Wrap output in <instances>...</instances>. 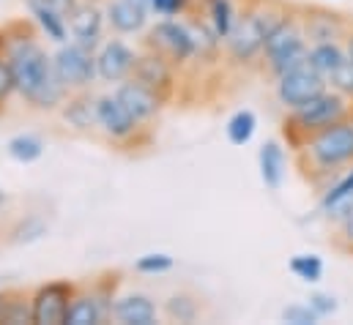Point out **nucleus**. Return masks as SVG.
<instances>
[{
    "instance_id": "1",
    "label": "nucleus",
    "mask_w": 353,
    "mask_h": 325,
    "mask_svg": "<svg viewBox=\"0 0 353 325\" xmlns=\"http://www.w3.org/2000/svg\"><path fill=\"white\" fill-rule=\"evenodd\" d=\"M8 36V30H6ZM6 58L14 74L17 93L36 109H55L66 98V85L58 80L52 58L41 50V44L28 36H8Z\"/></svg>"
},
{
    "instance_id": "2",
    "label": "nucleus",
    "mask_w": 353,
    "mask_h": 325,
    "mask_svg": "<svg viewBox=\"0 0 353 325\" xmlns=\"http://www.w3.org/2000/svg\"><path fill=\"white\" fill-rule=\"evenodd\" d=\"M353 164V112L312 134L299 151L296 167L312 183H326L332 175Z\"/></svg>"
},
{
    "instance_id": "3",
    "label": "nucleus",
    "mask_w": 353,
    "mask_h": 325,
    "mask_svg": "<svg viewBox=\"0 0 353 325\" xmlns=\"http://www.w3.org/2000/svg\"><path fill=\"white\" fill-rule=\"evenodd\" d=\"M351 112H353V104L348 101V96H343V93H337L332 87V90H323L321 96H315L312 101L290 109V115L282 123V134H285L288 145L293 151H299L312 134H318L321 129L343 120Z\"/></svg>"
},
{
    "instance_id": "4",
    "label": "nucleus",
    "mask_w": 353,
    "mask_h": 325,
    "mask_svg": "<svg viewBox=\"0 0 353 325\" xmlns=\"http://www.w3.org/2000/svg\"><path fill=\"white\" fill-rule=\"evenodd\" d=\"M265 66L274 77H282L299 66H304L310 61V41L304 36L301 19H299V8L276 28L265 36L263 44Z\"/></svg>"
},
{
    "instance_id": "5",
    "label": "nucleus",
    "mask_w": 353,
    "mask_h": 325,
    "mask_svg": "<svg viewBox=\"0 0 353 325\" xmlns=\"http://www.w3.org/2000/svg\"><path fill=\"white\" fill-rule=\"evenodd\" d=\"M52 63H55L58 80L66 85V90H85L99 77L96 52L80 41H72V44L63 41L61 50L52 55Z\"/></svg>"
},
{
    "instance_id": "6",
    "label": "nucleus",
    "mask_w": 353,
    "mask_h": 325,
    "mask_svg": "<svg viewBox=\"0 0 353 325\" xmlns=\"http://www.w3.org/2000/svg\"><path fill=\"white\" fill-rule=\"evenodd\" d=\"M265 36H268V30H265L263 19L258 17V11H255V6L250 0V6L244 8V14H239V22H236L233 33L225 39L230 61H236V63H252L258 55H263Z\"/></svg>"
},
{
    "instance_id": "7",
    "label": "nucleus",
    "mask_w": 353,
    "mask_h": 325,
    "mask_svg": "<svg viewBox=\"0 0 353 325\" xmlns=\"http://www.w3.org/2000/svg\"><path fill=\"white\" fill-rule=\"evenodd\" d=\"M323 90H329V80L323 74H318L310 61L282 77H276V98L285 109H296L307 101H312L315 96H321Z\"/></svg>"
},
{
    "instance_id": "8",
    "label": "nucleus",
    "mask_w": 353,
    "mask_h": 325,
    "mask_svg": "<svg viewBox=\"0 0 353 325\" xmlns=\"http://www.w3.org/2000/svg\"><path fill=\"white\" fill-rule=\"evenodd\" d=\"M148 44L151 50H157L159 55H165L173 66H181L186 61L194 58V36H192V28L178 22V19H162L151 28V36H148Z\"/></svg>"
},
{
    "instance_id": "9",
    "label": "nucleus",
    "mask_w": 353,
    "mask_h": 325,
    "mask_svg": "<svg viewBox=\"0 0 353 325\" xmlns=\"http://www.w3.org/2000/svg\"><path fill=\"white\" fill-rule=\"evenodd\" d=\"M74 284L72 282H50L41 284L30 295L33 306V325H66V312L74 298Z\"/></svg>"
},
{
    "instance_id": "10",
    "label": "nucleus",
    "mask_w": 353,
    "mask_h": 325,
    "mask_svg": "<svg viewBox=\"0 0 353 325\" xmlns=\"http://www.w3.org/2000/svg\"><path fill=\"white\" fill-rule=\"evenodd\" d=\"M299 19L304 28V36L310 44H321V41H340L348 36L351 25L348 19H343V14L326 11V8H299Z\"/></svg>"
},
{
    "instance_id": "11",
    "label": "nucleus",
    "mask_w": 353,
    "mask_h": 325,
    "mask_svg": "<svg viewBox=\"0 0 353 325\" xmlns=\"http://www.w3.org/2000/svg\"><path fill=\"white\" fill-rule=\"evenodd\" d=\"M132 80L143 82V85L151 87L157 96H162L165 101L173 96V87H176L173 63H170L165 55H159L157 50H151V52H145V55H137Z\"/></svg>"
},
{
    "instance_id": "12",
    "label": "nucleus",
    "mask_w": 353,
    "mask_h": 325,
    "mask_svg": "<svg viewBox=\"0 0 353 325\" xmlns=\"http://www.w3.org/2000/svg\"><path fill=\"white\" fill-rule=\"evenodd\" d=\"M115 96H118V101L126 107V112H129L140 126L148 123V120H154V118L159 115L162 104H165L162 96H157L151 87H145L143 82L132 80V77L118 85Z\"/></svg>"
},
{
    "instance_id": "13",
    "label": "nucleus",
    "mask_w": 353,
    "mask_h": 325,
    "mask_svg": "<svg viewBox=\"0 0 353 325\" xmlns=\"http://www.w3.org/2000/svg\"><path fill=\"white\" fill-rule=\"evenodd\" d=\"M134 63H137L134 50L126 47V44L118 41V39L104 41L101 50L96 52V72H99V80H104V82L129 80L132 72H134Z\"/></svg>"
},
{
    "instance_id": "14",
    "label": "nucleus",
    "mask_w": 353,
    "mask_h": 325,
    "mask_svg": "<svg viewBox=\"0 0 353 325\" xmlns=\"http://www.w3.org/2000/svg\"><path fill=\"white\" fill-rule=\"evenodd\" d=\"M96 126H101V132L112 140H132L140 129V123L126 112L115 93L96 98Z\"/></svg>"
},
{
    "instance_id": "15",
    "label": "nucleus",
    "mask_w": 353,
    "mask_h": 325,
    "mask_svg": "<svg viewBox=\"0 0 353 325\" xmlns=\"http://www.w3.org/2000/svg\"><path fill=\"white\" fill-rule=\"evenodd\" d=\"M148 0H110L107 6V22L118 33H137L148 22Z\"/></svg>"
},
{
    "instance_id": "16",
    "label": "nucleus",
    "mask_w": 353,
    "mask_h": 325,
    "mask_svg": "<svg viewBox=\"0 0 353 325\" xmlns=\"http://www.w3.org/2000/svg\"><path fill=\"white\" fill-rule=\"evenodd\" d=\"M104 11L96 6V3H80L74 8V14L66 19L69 22V30L74 36V41L85 44V47H96L99 39H101V28H104Z\"/></svg>"
},
{
    "instance_id": "17",
    "label": "nucleus",
    "mask_w": 353,
    "mask_h": 325,
    "mask_svg": "<svg viewBox=\"0 0 353 325\" xmlns=\"http://www.w3.org/2000/svg\"><path fill=\"white\" fill-rule=\"evenodd\" d=\"M110 315L123 325H154L157 323V304L148 295L132 293V295L115 298Z\"/></svg>"
},
{
    "instance_id": "18",
    "label": "nucleus",
    "mask_w": 353,
    "mask_h": 325,
    "mask_svg": "<svg viewBox=\"0 0 353 325\" xmlns=\"http://www.w3.org/2000/svg\"><path fill=\"white\" fill-rule=\"evenodd\" d=\"M107 312L110 304L99 293H74L66 312V325H99Z\"/></svg>"
},
{
    "instance_id": "19",
    "label": "nucleus",
    "mask_w": 353,
    "mask_h": 325,
    "mask_svg": "<svg viewBox=\"0 0 353 325\" xmlns=\"http://www.w3.org/2000/svg\"><path fill=\"white\" fill-rule=\"evenodd\" d=\"M258 164H261V178H263L265 189L279 191L282 180H285V151L276 140L263 143V148L258 154Z\"/></svg>"
},
{
    "instance_id": "20",
    "label": "nucleus",
    "mask_w": 353,
    "mask_h": 325,
    "mask_svg": "<svg viewBox=\"0 0 353 325\" xmlns=\"http://www.w3.org/2000/svg\"><path fill=\"white\" fill-rule=\"evenodd\" d=\"M348 61L345 47H340L337 41H321V44H310V66L323 74L326 80Z\"/></svg>"
},
{
    "instance_id": "21",
    "label": "nucleus",
    "mask_w": 353,
    "mask_h": 325,
    "mask_svg": "<svg viewBox=\"0 0 353 325\" xmlns=\"http://www.w3.org/2000/svg\"><path fill=\"white\" fill-rule=\"evenodd\" d=\"M63 118L69 126H74L77 132H88L96 126V98H90L85 93L72 96L63 107Z\"/></svg>"
},
{
    "instance_id": "22",
    "label": "nucleus",
    "mask_w": 353,
    "mask_h": 325,
    "mask_svg": "<svg viewBox=\"0 0 353 325\" xmlns=\"http://www.w3.org/2000/svg\"><path fill=\"white\" fill-rule=\"evenodd\" d=\"M208 17H211L214 33H216L222 41L233 33V28H236V22H239V11H236L233 0H208Z\"/></svg>"
},
{
    "instance_id": "23",
    "label": "nucleus",
    "mask_w": 353,
    "mask_h": 325,
    "mask_svg": "<svg viewBox=\"0 0 353 325\" xmlns=\"http://www.w3.org/2000/svg\"><path fill=\"white\" fill-rule=\"evenodd\" d=\"M0 323H8V325L33 323L30 295H25L22 290H8V293H6V304H3V317H0Z\"/></svg>"
},
{
    "instance_id": "24",
    "label": "nucleus",
    "mask_w": 353,
    "mask_h": 325,
    "mask_svg": "<svg viewBox=\"0 0 353 325\" xmlns=\"http://www.w3.org/2000/svg\"><path fill=\"white\" fill-rule=\"evenodd\" d=\"M255 129H258V115L252 109H239L230 115L225 132H228V140L233 145H247L252 137H255Z\"/></svg>"
},
{
    "instance_id": "25",
    "label": "nucleus",
    "mask_w": 353,
    "mask_h": 325,
    "mask_svg": "<svg viewBox=\"0 0 353 325\" xmlns=\"http://www.w3.org/2000/svg\"><path fill=\"white\" fill-rule=\"evenodd\" d=\"M6 151H8V156H11L14 162L30 164V162H36V159H41L44 143H41L39 137H33V134H17V137L8 140Z\"/></svg>"
},
{
    "instance_id": "26",
    "label": "nucleus",
    "mask_w": 353,
    "mask_h": 325,
    "mask_svg": "<svg viewBox=\"0 0 353 325\" xmlns=\"http://www.w3.org/2000/svg\"><path fill=\"white\" fill-rule=\"evenodd\" d=\"M47 230H50L47 219L39 216V213H30V216H25V219L11 230V241H14V244H36V241H41V238L47 235Z\"/></svg>"
},
{
    "instance_id": "27",
    "label": "nucleus",
    "mask_w": 353,
    "mask_h": 325,
    "mask_svg": "<svg viewBox=\"0 0 353 325\" xmlns=\"http://www.w3.org/2000/svg\"><path fill=\"white\" fill-rule=\"evenodd\" d=\"M288 268L301 282H321V276H323V260L318 254H296L288 262Z\"/></svg>"
},
{
    "instance_id": "28",
    "label": "nucleus",
    "mask_w": 353,
    "mask_h": 325,
    "mask_svg": "<svg viewBox=\"0 0 353 325\" xmlns=\"http://www.w3.org/2000/svg\"><path fill=\"white\" fill-rule=\"evenodd\" d=\"M165 312L168 317H173L178 323H194L200 317V304L192 298V295H170L168 304H165Z\"/></svg>"
},
{
    "instance_id": "29",
    "label": "nucleus",
    "mask_w": 353,
    "mask_h": 325,
    "mask_svg": "<svg viewBox=\"0 0 353 325\" xmlns=\"http://www.w3.org/2000/svg\"><path fill=\"white\" fill-rule=\"evenodd\" d=\"M343 200H353V164L340 180H334V183L326 189V194H323V200H321V208L326 211V208H332V205H337V202H343Z\"/></svg>"
},
{
    "instance_id": "30",
    "label": "nucleus",
    "mask_w": 353,
    "mask_h": 325,
    "mask_svg": "<svg viewBox=\"0 0 353 325\" xmlns=\"http://www.w3.org/2000/svg\"><path fill=\"white\" fill-rule=\"evenodd\" d=\"M176 260L165 251H154V254H143L137 262H134V271L137 273H148V276H157V273H168L173 271Z\"/></svg>"
},
{
    "instance_id": "31",
    "label": "nucleus",
    "mask_w": 353,
    "mask_h": 325,
    "mask_svg": "<svg viewBox=\"0 0 353 325\" xmlns=\"http://www.w3.org/2000/svg\"><path fill=\"white\" fill-rule=\"evenodd\" d=\"M282 320L293 325H315L321 317L312 312L310 304H293V306H288V309L282 312Z\"/></svg>"
},
{
    "instance_id": "32",
    "label": "nucleus",
    "mask_w": 353,
    "mask_h": 325,
    "mask_svg": "<svg viewBox=\"0 0 353 325\" xmlns=\"http://www.w3.org/2000/svg\"><path fill=\"white\" fill-rule=\"evenodd\" d=\"M329 85H332L337 93L353 98V61H345V63L329 77Z\"/></svg>"
},
{
    "instance_id": "33",
    "label": "nucleus",
    "mask_w": 353,
    "mask_h": 325,
    "mask_svg": "<svg viewBox=\"0 0 353 325\" xmlns=\"http://www.w3.org/2000/svg\"><path fill=\"white\" fill-rule=\"evenodd\" d=\"M310 306H312V312L323 320V317H332V315L337 312V298H334V295H326V293H312V295H310Z\"/></svg>"
},
{
    "instance_id": "34",
    "label": "nucleus",
    "mask_w": 353,
    "mask_h": 325,
    "mask_svg": "<svg viewBox=\"0 0 353 325\" xmlns=\"http://www.w3.org/2000/svg\"><path fill=\"white\" fill-rule=\"evenodd\" d=\"M192 0H148V8L159 17H176V14H183L189 8Z\"/></svg>"
},
{
    "instance_id": "35",
    "label": "nucleus",
    "mask_w": 353,
    "mask_h": 325,
    "mask_svg": "<svg viewBox=\"0 0 353 325\" xmlns=\"http://www.w3.org/2000/svg\"><path fill=\"white\" fill-rule=\"evenodd\" d=\"M17 90V85H14V74H11V66H8V58H6V52L0 55V109L6 107V101H8V96Z\"/></svg>"
},
{
    "instance_id": "36",
    "label": "nucleus",
    "mask_w": 353,
    "mask_h": 325,
    "mask_svg": "<svg viewBox=\"0 0 353 325\" xmlns=\"http://www.w3.org/2000/svg\"><path fill=\"white\" fill-rule=\"evenodd\" d=\"M50 6H52L61 17H66V19H69V17L74 14V8L80 6V0H50Z\"/></svg>"
},
{
    "instance_id": "37",
    "label": "nucleus",
    "mask_w": 353,
    "mask_h": 325,
    "mask_svg": "<svg viewBox=\"0 0 353 325\" xmlns=\"http://www.w3.org/2000/svg\"><path fill=\"white\" fill-rule=\"evenodd\" d=\"M340 238L345 241V244H343V249H348V246L353 244V211L345 216V219H343V222H340Z\"/></svg>"
},
{
    "instance_id": "38",
    "label": "nucleus",
    "mask_w": 353,
    "mask_h": 325,
    "mask_svg": "<svg viewBox=\"0 0 353 325\" xmlns=\"http://www.w3.org/2000/svg\"><path fill=\"white\" fill-rule=\"evenodd\" d=\"M345 55H348V61H353V28L345 36Z\"/></svg>"
},
{
    "instance_id": "39",
    "label": "nucleus",
    "mask_w": 353,
    "mask_h": 325,
    "mask_svg": "<svg viewBox=\"0 0 353 325\" xmlns=\"http://www.w3.org/2000/svg\"><path fill=\"white\" fill-rule=\"evenodd\" d=\"M6 44H8V36H6V30H0V55L6 52Z\"/></svg>"
},
{
    "instance_id": "40",
    "label": "nucleus",
    "mask_w": 353,
    "mask_h": 325,
    "mask_svg": "<svg viewBox=\"0 0 353 325\" xmlns=\"http://www.w3.org/2000/svg\"><path fill=\"white\" fill-rule=\"evenodd\" d=\"M3 304H6V293H0V317H3Z\"/></svg>"
},
{
    "instance_id": "41",
    "label": "nucleus",
    "mask_w": 353,
    "mask_h": 325,
    "mask_svg": "<svg viewBox=\"0 0 353 325\" xmlns=\"http://www.w3.org/2000/svg\"><path fill=\"white\" fill-rule=\"evenodd\" d=\"M6 200H8V197H6V191H3V189H0V208H3V205H6Z\"/></svg>"
},
{
    "instance_id": "42",
    "label": "nucleus",
    "mask_w": 353,
    "mask_h": 325,
    "mask_svg": "<svg viewBox=\"0 0 353 325\" xmlns=\"http://www.w3.org/2000/svg\"><path fill=\"white\" fill-rule=\"evenodd\" d=\"M345 251H348V254H353V244H351V246H348V249H345Z\"/></svg>"
},
{
    "instance_id": "43",
    "label": "nucleus",
    "mask_w": 353,
    "mask_h": 325,
    "mask_svg": "<svg viewBox=\"0 0 353 325\" xmlns=\"http://www.w3.org/2000/svg\"><path fill=\"white\" fill-rule=\"evenodd\" d=\"M83 3H99V0H83Z\"/></svg>"
},
{
    "instance_id": "44",
    "label": "nucleus",
    "mask_w": 353,
    "mask_h": 325,
    "mask_svg": "<svg viewBox=\"0 0 353 325\" xmlns=\"http://www.w3.org/2000/svg\"><path fill=\"white\" fill-rule=\"evenodd\" d=\"M205 3H208V0H205Z\"/></svg>"
}]
</instances>
